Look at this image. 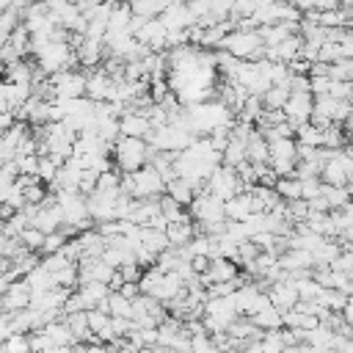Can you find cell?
Masks as SVG:
<instances>
[{"label":"cell","mask_w":353,"mask_h":353,"mask_svg":"<svg viewBox=\"0 0 353 353\" xmlns=\"http://www.w3.org/2000/svg\"><path fill=\"white\" fill-rule=\"evenodd\" d=\"M113 152V163H116V171L119 174H132L138 171L141 165L149 163V143L146 138H132V135H119L110 146Z\"/></svg>","instance_id":"obj_1"},{"label":"cell","mask_w":353,"mask_h":353,"mask_svg":"<svg viewBox=\"0 0 353 353\" xmlns=\"http://www.w3.org/2000/svg\"><path fill=\"white\" fill-rule=\"evenodd\" d=\"M218 50H226L229 55H234L240 61H262V55H265V44H262V36L256 28H232L223 36Z\"/></svg>","instance_id":"obj_2"},{"label":"cell","mask_w":353,"mask_h":353,"mask_svg":"<svg viewBox=\"0 0 353 353\" xmlns=\"http://www.w3.org/2000/svg\"><path fill=\"white\" fill-rule=\"evenodd\" d=\"M121 193L130 199H157L165 193V179L146 163L132 174H121Z\"/></svg>","instance_id":"obj_3"},{"label":"cell","mask_w":353,"mask_h":353,"mask_svg":"<svg viewBox=\"0 0 353 353\" xmlns=\"http://www.w3.org/2000/svg\"><path fill=\"white\" fill-rule=\"evenodd\" d=\"M268 165L273 168L276 176L295 174V165H298V141H295V135L268 141Z\"/></svg>","instance_id":"obj_4"},{"label":"cell","mask_w":353,"mask_h":353,"mask_svg":"<svg viewBox=\"0 0 353 353\" xmlns=\"http://www.w3.org/2000/svg\"><path fill=\"white\" fill-rule=\"evenodd\" d=\"M204 190L207 193H212V196H218L221 201H226V199H232L234 193H240V190H248L243 182H240V176H237V171L234 168H229V165H215L212 168V174L207 176V182H204Z\"/></svg>","instance_id":"obj_5"},{"label":"cell","mask_w":353,"mask_h":353,"mask_svg":"<svg viewBox=\"0 0 353 353\" xmlns=\"http://www.w3.org/2000/svg\"><path fill=\"white\" fill-rule=\"evenodd\" d=\"M50 91H52V99L85 97V74L77 69H61V72L50 74Z\"/></svg>","instance_id":"obj_6"},{"label":"cell","mask_w":353,"mask_h":353,"mask_svg":"<svg viewBox=\"0 0 353 353\" xmlns=\"http://www.w3.org/2000/svg\"><path fill=\"white\" fill-rule=\"evenodd\" d=\"M312 105H314V94L312 91H290L281 113L292 127H298V124H306L312 119Z\"/></svg>","instance_id":"obj_7"},{"label":"cell","mask_w":353,"mask_h":353,"mask_svg":"<svg viewBox=\"0 0 353 353\" xmlns=\"http://www.w3.org/2000/svg\"><path fill=\"white\" fill-rule=\"evenodd\" d=\"M116 276V268L108 265L102 256H83L77 262V279L83 281H99V284H110V279Z\"/></svg>","instance_id":"obj_8"},{"label":"cell","mask_w":353,"mask_h":353,"mask_svg":"<svg viewBox=\"0 0 353 353\" xmlns=\"http://www.w3.org/2000/svg\"><path fill=\"white\" fill-rule=\"evenodd\" d=\"M116 88V77H110L105 69H94L85 74V97L91 102H110Z\"/></svg>","instance_id":"obj_9"},{"label":"cell","mask_w":353,"mask_h":353,"mask_svg":"<svg viewBox=\"0 0 353 353\" xmlns=\"http://www.w3.org/2000/svg\"><path fill=\"white\" fill-rule=\"evenodd\" d=\"M201 284L210 287V284H221V281H237V262L232 259H223V256H212L207 262V268L199 273Z\"/></svg>","instance_id":"obj_10"},{"label":"cell","mask_w":353,"mask_h":353,"mask_svg":"<svg viewBox=\"0 0 353 353\" xmlns=\"http://www.w3.org/2000/svg\"><path fill=\"white\" fill-rule=\"evenodd\" d=\"M28 306H30V287H28L25 279H22V281H19V279L11 281L8 290L0 292V309L8 312V314L22 312V309H28Z\"/></svg>","instance_id":"obj_11"},{"label":"cell","mask_w":353,"mask_h":353,"mask_svg":"<svg viewBox=\"0 0 353 353\" xmlns=\"http://www.w3.org/2000/svg\"><path fill=\"white\" fill-rule=\"evenodd\" d=\"M265 292H268V301H270L279 312H287V309H292V306L298 303V290H295V284H292L290 276H284L281 281L268 284Z\"/></svg>","instance_id":"obj_12"},{"label":"cell","mask_w":353,"mask_h":353,"mask_svg":"<svg viewBox=\"0 0 353 353\" xmlns=\"http://www.w3.org/2000/svg\"><path fill=\"white\" fill-rule=\"evenodd\" d=\"M119 132L132 135V138H146L152 132V121L146 119L143 110H124L119 116Z\"/></svg>","instance_id":"obj_13"},{"label":"cell","mask_w":353,"mask_h":353,"mask_svg":"<svg viewBox=\"0 0 353 353\" xmlns=\"http://www.w3.org/2000/svg\"><path fill=\"white\" fill-rule=\"evenodd\" d=\"M160 19H163V25H165V30H168V33L188 30L190 25H196V19H193V14L188 11V6H185V3H171V6L160 14Z\"/></svg>","instance_id":"obj_14"},{"label":"cell","mask_w":353,"mask_h":353,"mask_svg":"<svg viewBox=\"0 0 353 353\" xmlns=\"http://www.w3.org/2000/svg\"><path fill=\"white\" fill-rule=\"evenodd\" d=\"M223 212H226V221H243L245 215L254 212V201H251V193L248 190H240L234 193L232 199L223 201Z\"/></svg>","instance_id":"obj_15"},{"label":"cell","mask_w":353,"mask_h":353,"mask_svg":"<svg viewBox=\"0 0 353 353\" xmlns=\"http://www.w3.org/2000/svg\"><path fill=\"white\" fill-rule=\"evenodd\" d=\"M256 30H259V36H262V44H265V47H273V44L284 41L287 36L298 33V22H270V25H262V28H256Z\"/></svg>","instance_id":"obj_16"},{"label":"cell","mask_w":353,"mask_h":353,"mask_svg":"<svg viewBox=\"0 0 353 353\" xmlns=\"http://www.w3.org/2000/svg\"><path fill=\"white\" fill-rule=\"evenodd\" d=\"M165 237H168V245L171 248H179V245H188L193 237H196V226L193 221H174V223H165Z\"/></svg>","instance_id":"obj_17"},{"label":"cell","mask_w":353,"mask_h":353,"mask_svg":"<svg viewBox=\"0 0 353 353\" xmlns=\"http://www.w3.org/2000/svg\"><path fill=\"white\" fill-rule=\"evenodd\" d=\"M245 160L251 165H265L268 163V138L254 127V132L245 141Z\"/></svg>","instance_id":"obj_18"},{"label":"cell","mask_w":353,"mask_h":353,"mask_svg":"<svg viewBox=\"0 0 353 353\" xmlns=\"http://www.w3.org/2000/svg\"><path fill=\"white\" fill-rule=\"evenodd\" d=\"M102 309H105L110 317H130V320H132V301L124 298L119 290H110V292H108Z\"/></svg>","instance_id":"obj_19"},{"label":"cell","mask_w":353,"mask_h":353,"mask_svg":"<svg viewBox=\"0 0 353 353\" xmlns=\"http://www.w3.org/2000/svg\"><path fill=\"white\" fill-rule=\"evenodd\" d=\"M124 3L130 6V11H132L135 17H143V19L160 17V14L171 6V0H124Z\"/></svg>","instance_id":"obj_20"},{"label":"cell","mask_w":353,"mask_h":353,"mask_svg":"<svg viewBox=\"0 0 353 353\" xmlns=\"http://www.w3.org/2000/svg\"><path fill=\"white\" fill-rule=\"evenodd\" d=\"M165 193H168L171 199H176L182 207H188L199 190H196V188H193L188 179H182V176H174L171 182H165Z\"/></svg>","instance_id":"obj_21"},{"label":"cell","mask_w":353,"mask_h":353,"mask_svg":"<svg viewBox=\"0 0 353 353\" xmlns=\"http://www.w3.org/2000/svg\"><path fill=\"white\" fill-rule=\"evenodd\" d=\"M295 141L301 146H312V149H320L323 146V127L306 121V124H298L295 127Z\"/></svg>","instance_id":"obj_22"},{"label":"cell","mask_w":353,"mask_h":353,"mask_svg":"<svg viewBox=\"0 0 353 353\" xmlns=\"http://www.w3.org/2000/svg\"><path fill=\"white\" fill-rule=\"evenodd\" d=\"M157 204H160V215L165 218V223H174V221H188L190 215H188V210L176 201V199H171L168 193H163L160 199H157Z\"/></svg>","instance_id":"obj_23"},{"label":"cell","mask_w":353,"mask_h":353,"mask_svg":"<svg viewBox=\"0 0 353 353\" xmlns=\"http://www.w3.org/2000/svg\"><path fill=\"white\" fill-rule=\"evenodd\" d=\"M287 97H290V85H287V80H284V83H273L270 88H265V94H262V105L270 108V110H281L284 102H287Z\"/></svg>","instance_id":"obj_24"},{"label":"cell","mask_w":353,"mask_h":353,"mask_svg":"<svg viewBox=\"0 0 353 353\" xmlns=\"http://www.w3.org/2000/svg\"><path fill=\"white\" fill-rule=\"evenodd\" d=\"M273 188H276V193H279L284 201H295V199H301V179H298L295 174H290V176H279Z\"/></svg>","instance_id":"obj_25"},{"label":"cell","mask_w":353,"mask_h":353,"mask_svg":"<svg viewBox=\"0 0 353 353\" xmlns=\"http://www.w3.org/2000/svg\"><path fill=\"white\" fill-rule=\"evenodd\" d=\"M58 168H61V163L55 160V157H50V154H39V165H36V176L44 182V185H52V179H55V174H58Z\"/></svg>","instance_id":"obj_26"},{"label":"cell","mask_w":353,"mask_h":353,"mask_svg":"<svg viewBox=\"0 0 353 353\" xmlns=\"http://www.w3.org/2000/svg\"><path fill=\"white\" fill-rule=\"evenodd\" d=\"M17 240H19L28 251H41V245H44V232H39L36 226H25Z\"/></svg>","instance_id":"obj_27"},{"label":"cell","mask_w":353,"mask_h":353,"mask_svg":"<svg viewBox=\"0 0 353 353\" xmlns=\"http://www.w3.org/2000/svg\"><path fill=\"white\" fill-rule=\"evenodd\" d=\"M3 347H6L8 353H33V350H30V339H28V334H11V336L3 342Z\"/></svg>","instance_id":"obj_28"},{"label":"cell","mask_w":353,"mask_h":353,"mask_svg":"<svg viewBox=\"0 0 353 353\" xmlns=\"http://www.w3.org/2000/svg\"><path fill=\"white\" fill-rule=\"evenodd\" d=\"M66 234L58 229V232H50V234H44V245H41V251L44 254H55V251H61L63 245H66Z\"/></svg>","instance_id":"obj_29"},{"label":"cell","mask_w":353,"mask_h":353,"mask_svg":"<svg viewBox=\"0 0 353 353\" xmlns=\"http://www.w3.org/2000/svg\"><path fill=\"white\" fill-rule=\"evenodd\" d=\"M11 336V314L8 312H0V345Z\"/></svg>","instance_id":"obj_30"},{"label":"cell","mask_w":353,"mask_h":353,"mask_svg":"<svg viewBox=\"0 0 353 353\" xmlns=\"http://www.w3.org/2000/svg\"><path fill=\"white\" fill-rule=\"evenodd\" d=\"M19 276H17V270H6V273H0V292H6L8 290V284L11 281H17Z\"/></svg>","instance_id":"obj_31"},{"label":"cell","mask_w":353,"mask_h":353,"mask_svg":"<svg viewBox=\"0 0 353 353\" xmlns=\"http://www.w3.org/2000/svg\"><path fill=\"white\" fill-rule=\"evenodd\" d=\"M0 113H11L8 110V97H6V77H0Z\"/></svg>","instance_id":"obj_32"},{"label":"cell","mask_w":353,"mask_h":353,"mask_svg":"<svg viewBox=\"0 0 353 353\" xmlns=\"http://www.w3.org/2000/svg\"><path fill=\"white\" fill-rule=\"evenodd\" d=\"M30 3H33V0H11V6H8V8H14V11H19V14H22Z\"/></svg>","instance_id":"obj_33"},{"label":"cell","mask_w":353,"mask_h":353,"mask_svg":"<svg viewBox=\"0 0 353 353\" xmlns=\"http://www.w3.org/2000/svg\"><path fill=\"white\" fill-rule=\"evenodd\" d=\"M8 6H11V0H0V14H3V11L8 8Z\"/></svg>","instance_id":"obj_34"},{"label":"cell","mask_w":353,"mask_h":353,"mask_svg":"<svg viewBox=\"0 0 353 353\" xmlns=\"http://www.w3.org/2000/svg\"><path fill=\"white\" fill-rule=\"evenodd\" d=\"M0 353H8V350H6V347H3V345H0Z\"/></svg>","instance_id":"obj_35"},{"label":"cell","mask_w":353,"mask_h":353,"mask_svg":"<svg viewBox=\"0 0 353 353\" xmlns=\"http://www.w3.org/2000/svg\"><path fill=\"white\" fill-rule=\"evenodd\" d=\"M0 312H3V309H0Z\"/></svg>","instance_id":"obj_36"}]
</instances>
